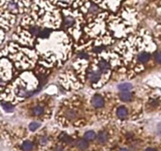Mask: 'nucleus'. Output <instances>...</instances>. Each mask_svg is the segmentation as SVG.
<instances>
[{"label": "nucleus", "instance_id": "f257e3e1", "mask_svg": "<svg viewBox=\"0 0 161 151\" xmlns=\"http://www.w3.org/2000/svg\"><path fill=\"white\" fill-rule=\"evenodd\" d=\"M35 44L39 63L45 67L60 66L72 53V40L64 31L54 30L46 37L38 38Z\"/></svg>", "mask_w": 161, "mask_h": 151}, {"label": "nucleus", "instance_id": "f03ea898", "mask_svg": "<svg viewBox=\"0 0 161 151\" xmlns=\"http://www.w3.org/2000/svg\"><path fill=\"white\" fill-rule=\"evenodd\" d=\"M40 83V80L32 72L26 71L6 87L2 91V100L6 99V102L12 104L22 102L38 91Z\"/></svg>", "mask_w": 161, "mask_h": 151}, {"label": "nucleus", "instance_id": "7ed1b4c3", "mask_svg": "<svg viewBox=\"0 0 161 151\" xmlns=\"http://www.w3.org/2000/svg\"><path fill=\"white\" fill-rule=\"evenodd\" d=\"M119 62L120 61L118 62L116 57L113 58V56L107 54L106 57L103 54H99L88 69L87 78L92 87L97 89L103 87L110 78L112 68L119 65Z\"/></svg>", "mask_w": 161, "mask_h": 151}, {"label": "nucleus", "instance_id": "20e7f679", "mask_svg": "<svg viewBox=\"0 0 161 151\" xmlns=\"http://www.w3.org/2000/svg\"><path fill=\"white\" fill-rule=\"evenodd\" d=\"M5 54L8 56L12 63L19 70L33 68L36 62H39V56L36 50L22 47L17 43H8L5 49L2 50V56Z\"/></svg>", "mask_w": 161, "mask_h": 151}, {"label": "nucleus", "instance_id": "39448f33", "mask_svg": "<svg viewBox=\"0 0 161 151\" xmlns=\"http://www.w3.org/2000/svg\"><path fill=\"white\" fill-rule=\"evenodd\" d=\"M63 18V27L65 32L78 41L83 33V17L77 13H72L71 11L64 10Z\"/></svg>", "mask_w": 161, "mask_h": 151}, {"label": "nucleus", "instance_id": "423d86ee", "mask_svg": "<svg viewBox=\"0 0 161 151\" xmlns=\"http://www.w3.org/2000/svg\"><path fill=\"white\" fill-rule=\"evenodd\" d=\"M12 62H9L8 59L2 57L1 59V85L3 86L4 81H8L12 77Z\"/></svg>", "mask_w": 161, "mask_h": 151}, {"label": "nucleus", "instance_id": "0eeeda50", "mask_svg": "<svg viewBox=\"0 0 161 151\" xmlns=\"http://www.w3.org/2000/svg\"><path fill=\"white\" fill-rule=\"evenodd\" d=\"M6 9L11 13H19L22 12V6H20L17 0H8L6 2Z\"/></svg>", "mask_w": 161, "mask_h": 151}, {"label": "nucleus", "instance_id": "6e6552de", "mask_svg": "<svg viewBox=\"0 0 161 151\" xmlns=\"http://www.w3.org/2000/svg\"><path fill=\"white\" fill-rule=\"evenodd\" d=\"M91 102L93 106L95 107V108H101L105 105V101H104L103 98L101 95H94L93 97Z\"/></svg>", "mask_w": 161, "mask_h": 151}, {"label": "nucleus", "instance_id": "1a4fd4ad", "mask_svg": "<svg viewBox=\"0 0 161 151\" xmlns=\"http://www.w3.org/2000/svg\"><path fill=\"white\" fill-rule=\"evenodd\" d=\"M116 114H117V117L121 119V120H124L127 117L128 112L127 109H126V107L124 106H119L117 110H116Z\"/></svg>", "mask_w": 161, "mask_h": 151}, {"label": "nucleus", "instance_id": "9d476101", "mask_svg": "<svg viewBox=\"0 0 161 151\" xmlns=\"http://www.w3.org/2000/svg\"><path fill=\"white\" fill-rule=\"evenodd\" d=\"M76 146L77 147L81 150H84L86 149L88 147V142H87V139H79L77 142H76Z\"/></svg>", "mask_w": 161, "mask_h": 151}, {"label": "nucleus", "instance_id": "9b49d317", "mask_svg": "<svg viewBox=\"0 0 161 151\" xmlns=\"http://www.w3.org/2000/svg\"><path fill=\"white\" fill-rule=\"evenodd\" d=\"M133 88V86L131 83H123L119 84L118 86V89L120 91H123V92H125V91H131V89Z\"/></svg>", "mask_w": 161, "mask_h": 151}, {"label": "nucleus", "instance_id": "f8f14e48", "mask_svg": "<svg viewBox=\"0 0 161 151\" xmlns=\"http://www.w3.org/2000/svg\"><path fill=\"white\" fill-rule=\"evenodd\" d=\"M119 99L121 101L123 102H130L132 99V95L131 93H130L129 91H125V92H123L122 94H120L119 95Z\"/></svg>", "mask_w": 161, "mask_h": 151}, {"label": "nucleus", "instance_id": "ddd939ff", "mask_svg": "<svg viewBox=\"0 0 161 151\" xmlns=\"http://www.w3.org/2000/svg\"><path fill=\"white\" fill-rule=\"evenodd\" d=\"M108 133L106 132H101L97 136V141L100 143H105L108 140Z\"/></svg>", "mask_w": 161, "mask_h": 151}, {"label": "nucleus", "instance_id": "4468645a", "mask_svg": "<svg viewBox=\"0 0 161 151\" xmlns=\"http://www.w3.org/2000/svg\"><path fill=\"white\" fill-rule=\"evenodd\" d=\"M33 143L30 141H25L22 144V150L24 151H32L33 150Z\"/></svg>", "mask_w": 161, "mask_h": 151}, {"label": "nucleus", "instance_id": "2eb2a0df", "mask_svg": "<svg viewBox=\"0 0 161 151\" xmlns=\"http://www.w3.org/2000/svg\"><path fill=\"white\" fill-rule=\"evenodd\" d=\"M44 112V109L42 105H36L32 109V113L35 116H40Z\"/></svg>", "mask_w": 161, "mask_h": 151}, {"label": "nucleus", "instance_id": "dca6fc26", "mask_svg": "<svg viewBox=\"0 0 161 151\" xmlns=\"http://www.w3.org/2000/svg\"><path fill=\"white\" fill-rule=\"evenodd\" d=\"M76 116H77L76 111L74 110V109H68V110H66V112H65V117H67L68 119H70V120L75 119Z\"/></svg>", "mask_w": 161, "mask_h": 151}, {"label": "nucleus", "instance_id": "f3484780", "mask_svg": "<svg viewBox=\"0 0 161 151\" xmlns=\"http://www.w3.org/2000/svg\"><path fill=\"white\" fill-rule=\"evenodd\" d=\"M84 138L87 140H88V141H92V140H94L96 138V134L93 131H89V132H87L85 133Z\"/></svg>", "mask_w": 161, "mask_h": 151}, {"label": "nucleus", "instance_id": "a211bd4d", "mask_svg": "<svg viewBox=\"0 0 161 151\" xmlns=\"http://www.w3.org/2000/svg\"><path fill=\"white\" fill-rule=\"evenodd\" d=\"M2 106H3V108L6 110V112H10L12 111L13 109V105L12 103H10V102H2Z\"/></svg>", "mask_w": 161, "mask_h": 151}, {"label": "nucleus", "instance_id": "6ab92c4d", "mask_svg": "<svg viewBox=\"0 0 161 151\" xmlns=\"http://www.w3.org/2000/svg\"><path fill=\"white\" fill-rule=\"evenodd\" d=\"M40 126V123H37V122H32L29 124V129L32 132H35L36 130H37Z\"/></svg>", "mask_w": 161, "mask_h": 151}, {"label": "nucleus", "instance_id": "aec40b11", "mask_svg": "<svg viewBox=\"0 0 161 151\" xmlns=\"http://www.w3.org/2000/svg\"><path fill=\"white\" fill-rule=\"evenodd\" d=\"M156 61L158 62V63H160L161 64V52L158 53L156 55Z\"/></svg>", "mask_w": 161, "mask_h": 151}, {"label": "nucleus", "instance_id": "412c9836", "mask_svg": "<svg viewBox=\"0 0 161 151\" xmlns=\"http://www.w3.org/2000/svg\"><path fill=\"white\" fill-rule=\"evenodd\" d=\"M54 151H63V148L61 146H58L57 148L55 149Z\"/></svg>", "mask_w": 161, "mask_h": 151}, {"label": "nucleus", "instance_id": "4be33fe9", "mask_svg": "<svg viewBox=\"0 0 161 151\" xmlns=\"http://www.w3.org/2000/svg\"><path fill=\"white\" fill-rule=\"evenodd\" d=\"M146 151H156V150L155 149H153V148H148V149H146Z\"/></svg>", "mask_w": 161, "mask_h": 151}, {"label": "nucleus", "instance_id": "5701e85b", "mask_svg": "<svg viewBox=\"0 0 161 151\" xmlns=\"http://www.w3.org/2000/svg\"><path fill=\"white\" fill-rule=\"evenodd\" d=\"M119 151H128V150H127V149H121V150H120Z\"/></svg>", "mask_w": 161, "mask_h": 151}]
</instances>
